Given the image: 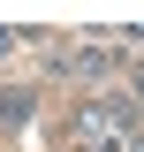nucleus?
I'll list each match as a JSON object with an SVG mask.
<instances>
[{
	"mask_svg": "<svg viewBox=\"0 0 144 152\" xmlns=\"http://www.w3.org/2000/svg\"><path fill=\"white\" fill-rule=\"evenodd\" d=\"M23 114H31V99L23 91H0V122H23Z\"/></svg>",
	"mask_w": 144,
	"mask_h": 152,
	"instance_id": "obj_3",
	"label": "nucleus"
},
{
	"mask_svg": "<svg viewBox=\"0 0 144 152\" xmlns=\"http://www.w3.org/2000/svg\"><path fill=\"white\" fill-rule=\"evenodd\" d=\"M129 91H137V99H144V61H137V69H129Z\"/></svg>",
	"mask_w": 144,
	"mask_h": 152,
	"instance_id": "obj_4",
	"label": "nucleus"
},
{
	"mask_svg": "<svg viewBox=\"0 0 144 152\" xmlns=\"http://www.w3.org/2000/svg\"><path fill=\"white\" fill-rule=\"evenodd\" d=\"M129 152H144V137H129Z\"/></svg>",
	"mask_w": 144,
	"mask_h": 152,
	"instance_id": "obj_6",
	"label": "nucleus"
},
{
	"mask_svg": "<svg viewBox=\"0 0 144 152\" xmlns=\"http://www.w3.org/2000/svg\"><path fill=\"white\" fill-rule=\"evenodd\" d=\"M129 122H137V114H129L121 99H84V107L68 114V152H121Z\"/></svg>",
	"mask_w": 144,
	"mask_h": 152,
	"instance_id": "obj_1",
	"label": "nucleus"
},
{
	"mask_svg": "<svg viewBox=\"0 0 144 152\" xmlns=\"http://www.w3.org/2000/svg\"><path fill=\"white\" fill-rule=\"evenodd\" d=\"M61 69H76V76H114V69H121V38H84V46L61 53Z\"/></svg>",
	"mask_w": 144,
	"mask_h": 152,
	"instance_id": "obj_2",
	"label": "nucleus"
},
{
	"mask_svg": "<svg viewBox=\"0 0 144 152\" xmlns=\"http://www.w3.org/2000/svg\"><path fill=\"white\" fill-rule=\"evenodd\" d=\"M8 53H15V31H0V61H8Z\"/></svg>",
	"mask_w": 144,
	"mask_h": 152,
	"instance_id": "obj_5",
	"label": "nucleus"
}]
</instances>
